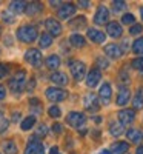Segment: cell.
Segmentation results:
<instances>
[{
    "instance_id": "cell-1",
    "label": "cell",
    "mask_w": 143,
    "mask_h": 154,
    "mask_svg": "<svg viewBox=\"0 0 143 154\" xmlns=\"http://www.w3.org/2000/svg\"><path fill=\"white\" fill-rule=\"evenodd\" d=\"M37 35H38L37 29H35V26H32V25H23V26H20L17 29V38L23 43L34 42L37 38Z\"/></svg>"
},
{
    "instance_id": "cell-2",
    "label": "cell",
    "mask_w": 143,
    "mask_h": 154,
    "mask_svg": "<svg viewBox=\"0 0 143 154\" xmlns=\"http://www.w3.org/2000/svg\"><path fill=\"white\" fill-rule=\"evenodd\" d=\"M68 66L71 69V74L75 80H82L85 79V72H86V66L85 63L80 60H69L68 62Z\"/></svg>"
},
{
    "instance_id": "cell-3",
    "label": "cell",
    "mask_w": 143,
    "mask_h": 154,
    "mask_svg": "<svg viewBox=\"0 0 143 154\" xmlns=\"http://www.w3.org/2000/svg\"><path fill=\"white\" fill-rule=\"evenodd\" d=\"M25 80H26V72H25L23 69H20V71L9 80L11 91H14L16 94H17V93H22V89H23V86H25Z\"/></svg>"
},
{
    "instance_id": "cell-4",
    "label": "cell",
    "mask_w": 143,
    "mask_h": 154,
    "mask_svg": "<svg viewBox=\"0 0 143 154\" xmlns=\"http://www.w3.org/2000/svg\"><path fill=\"white\" fill-rule=\"evenodd\" d=\"M25 154H45V146L37 137H31L25 148Z\"/></svg>"
},
{
    "instance_id": "cell-5",
    "label": "cell",
    "mask_w": 143,
    "mask_h": 154,
    "mask_svg": "<svg viewBox=\"0 0 143 154\" xmlns=\"http://www.w3.org/2000/svg\"><path fill=\"white\" fill-rule=\"evenodd\" d=\"M46 97L51 100V102H62L68 97V93L62 88H57V86H51L46 89Z\"/></svg>"
},
{
    "instance_id": "cell-6",
    "label": "cell",
    "mask_w": 143,
    "mask_h": 154,
    "mask_svg": "<svg viewBox=\"0 0 143 154\" xmlns=\"http://www.w3.org/2000/svg\"><path fill=\"white\" fill-rule=\"evenodd\" d=\"M83 106H85V109H88V111H91V112L99 111L100 102H99L97 96H96L94 93H88V94L83 97Z\"/></svg>"
},
{
    "instance_id": "cell-7",
    "label": "cell",
    "mask_w": 143,
    "mask_h": 154,
    "mask_svg": "<svg viewBox=\"0 0 143 154\" xmlns=\"http://www.w3.org/2000/svg\"><path fill=\"white\" fill-rule=\"evenodd\" d=\"M66 122H68V125H71L72 128H80V126L85 125L86 117H85V114H82V112L72 111V112H69V114L66 116Z\"/></svg>"
},
{
    "instance_id": "cell-8",
    "label": "cell",
    "mask_w": 143,
    "mask_h": 154,
    "mask_svg": "<svg viewBox=\"0 0 143 154\" xmlns=\"http://www.w3.org/2000/svg\"><path fill=\"white\" fill-rule=\"evenodd\" d=\"M25 59H26V62L31 63L32 66H40L42 65V53L35 48L28 49L26 54H25Z\"/></svg>"
},
{
    "instance_id": "cell-9",
    "label": "cell",
    "mask_w": 143,
    "mask_h": 154,
    "mask_svg": "<svg viewBox=\"0 0 143 154\" xmlns=\"http://www.w3.org/2000/svg\"><path fill=\"white\" fill-rule=\"evenodd\" d=\"M109 20V11L106 6L100 5L96 11V16H94V23L96 25H106Z\"/></svg>"
},
{
    "instance_id": "cell-10",
    "label": "cell",
    "mask_w": 143,
    "mask_h": 154,
    "mask_svg": "<svg viewBox=\"0 0 143 154\" xmlns=\"http://www.w3.org/2000/svg\"><path fill=\"white\" fill-rule=\"evenodd\" d=\"M74 12H75V6H74L72 3H65V5H62V6L59 8L57 17L62 19V20H66V19H69L71 16H74Z\"/></svg>"
},
{
    "instance_id": "cell-11",
    "label": "cell",
    "mask_w": 143,
    "mask_h": 154,
    "mask_svg": "<svg viewBox=\"0 0 143 154\" xmlns=\"http://www.w3.org/2000/svg\"><path fill=\"white\" fill-rule=\"evenodd\" d=\"M129 99H131V91H129V88L128 86H120L119 88V94H117V105L119 106H125L128 102H129Z\"/></svg>"
},
{
    "instance_id": "cell-12",
    "label": "cell",
    "mask_w": 143,
    "mask_h": 154,
    "mask_svg": "<svg viewBox=\"0 0 143 154\" xmlns=\"http://www.w3.org/2000/svg\"><path fill=\"white\" fill-rule=\"evenodd\" d=\"M99 96H100V102L103 105H108L109 102H111V96H112V89H111V85L106 82V83H103L102 88H100V91H99Z\"/></svg>"
},
{
    "instance_id": "cell-13",
    "label": "cell",
    "mask_w": 143,
    "mask_h": 154,
    "mask_svg": "<svg viewBox=\"0 0 143 154\" xmlns=\"http://www.w3.org/2000/svg\"><path fill=\"white\" fill-rule=\"evenodd\" d=\"M45 26L48 29V34H51V35H60L62 34V25L56 19H46Z\"/></svg>"
},
{
    "instance_id": "cell-14",
    "label": "cell",
    "mask_w": 143,
    "mask_h": 154,
    "mask_svg": "<svg viewBox=\"0 0 143 154\" xmlns=\"http://www.w3.org/2000/svg\"><path fill=\"white\" fill-rule=\"evenodd\" d=\"M100 79H102L100 69H99V68H93V69L88 72V75H86V85H88L89 88H94V86L100 82Z\"/></svg>"
},
{
    "instance_id": "cell-15",
    "label": "cell",
    "mask_w": 143,
    "mask_h": 154,
    "mask_svg": "<svg viewBox=\"0 0 143 154\" xmlns=\"http://www.w3.org/2000/svg\"><path fill=\"white\" fill-rule=\"evenodd\" d=\"M119 120H120V123L123 125V126H126V125H129L134 119H135V111L134 109H122V111H119Z\"/></svg>"
},
{
    "instance_id": "cell-16",
    "label": "cell",
    "mask_w": 143,
    "mask_h": 154,
    "mask_svg": "<svg viewBox=\"0 0 143 154\" xmlns=\"http://www.w3.org/2000/svg\"><path fill=\"white\" fill-rule=\"evenodd\" d=\"M103 51H105V54H106L108 57H111V59H119V57H122V54H123L122 48H120L119 45H115V43L106 45Z\"/></svg>"
},
{
    "instance_id": "cell-17",
    "label": "cell",
    "mask_w": 143,
    "mask_h": 154,
    "mask_svg": "<svg viewBox=\"0 0 143 154\" xmlns=\"http://www.w3.org/2000/svg\"><path fill=\"white\" fill-rule=\"evenodd\" d=\"M106 32H108L111 37H114V38H119V37L122 35L123 29H122V26L119 25V22H109V23L106 25Z\"/></svg>"
},
{
    "instance_id": "cell-18",
    "label": "cell",
    "mask_w": 143,
    "mask_h": 154,
    "mask_svg": "<svg viewBox=\"0 0 143 154\" xmlns=\"http://www.w3.org/2000/svg\"><path fill=\"white\" fill-rule=\"evenodd\" d=\"M49 79L53 80L56 85H59V86H65V85H68V75L65 74V72H59V71H56V72L51 74Z\"/></svg>"
},
{
    "instance_id": "cell-19",
    "label": "cell",
    "mask_w": 143,
    "mask_h": 154,
    "mask_svg": "<svg viewBox=\"0 0 143 154\" xmlns=\"http://www.w3.org/2000/svg\"><path fill=\"white\" fill-rule=\"evenodd\" d=\"M126 137H128V140H131L132 143H140L143 140V133L140 130H137V128H131V130H128Z\"/></svg>"
},
{
    "instance_id": "cell-20",
    "label": "cell",
    "mask_w": 143,
    "mask_h": 154,
    "mask_svg": "<svg viewBox=\"0 0 143 154\" xmlns=\"http://www.w3.org/2000/svg\"><path fill=\"white\" fill-rule=\"evenodd\" d=\"M88 37L94 43H102V42H105V38H106V35L99 29H88Z\"/></svg>"
},
{
    "instance_id": "cell-21",
    "label": "cell",
    "mask_w": 143,
    "mask_h": 154,
    "mask_svg": "<svg viewBox=\"0 0 143 154\" xmlns=\"http://www.w3.org/2000/svg\"><path fill=\"white\" fill-rule=\"evenodd\" d=\"M128 149H129V143H126V142H115V143H112V146H111V152L112 154H125V152H128Z\"/></svg>"
},
{
    "instance_id": "cell-22",
    "label": "cell",
    "mask_w": 143,
    "mask_h": 154,
    "mask_svg": "<svg viewBox=\"0 0 143 154\" xmlns=\"http://www.w3.org/2000/svg\"><path fill=\"white\" fill-rule=\"evenodd\" d=\"M43 9L42 3H38V2H32V3H28L26 5V9H25V12H26L28 16H37V14H40Z\"/></svg>"
},
{
    "instance_id": "cell-23",
    "label": "cell",
    "mask_w": 143,
    "mask_h": 154,
    "mask_svg": "<svg viewBox=\"0 0 143 154\" xmlns=\"http://www.w3.org/2000/svg\"><path fill=\"white\" fill-rule=\"evenodd\" d=\"M38 45H40V48H49L53 45V35L48 34V32H43L38 37Z\"/></svg>"
},
{
    "instance_id": "cell-24",
    "label": "cell",
    "mask_w": 143,
    "mask_h": 154,
    "mask_svg": "<svg viewBox=\"0 0 143 154\" xmlns=\"http://www.w3.org/2000/svg\"><path fill=\"white\" fill-rule=\"evenodd\" d=\"M69 43L75 48H82V46H85V37L80 34H72L69 37Z\"/></svg>"
},
{
    "instance_id": "cell-25",
    "label": "cell",
    "mask_w": 143,
    "mask_h": 154,
    "mask_svg": "<svg viewBox=\"0 0 143 154\" xmlns=\"http://www.w3.org/2000/svg\"><path fill=\"white\" fill-rule=\"evenodd\" d=\"M59 66H60V57H59V56L53 54V56H49V57L46 59V68H49V69H57Z\"/></svg>"
},
{
    "instance_id": "cell-26",
    "label": "cell",
    "mask_w": 143,
    "mask_h": 154,
    "mask_svg": "<svg viewBox=\"0 0 143 154\" xmlns=\"http://www.w3.org/2000/svg\"><path fill=\"white\" fill-rule=\"evenodd\" d=\"M26 2H11L9 3V9L17 12V14H20V12H23L25 9H26Z\"/></svg>"
},
{
    "instance_id": "cell-27",
    "label": "cell",
    "mask_w": 143,
    "mask_h": 154,
    "mask_svg": "<svg viewBox=\"0 0 143 154\" xmlns=\"http://www.w3.org/2000/svg\"><path fill=\"white\" fill-rule=\"evenodd\" d=\"M85 25H86V19H85L83 16H80V17H77V19H74V20L69 22V26H71L72 29H79V28L85 26Z\"/></svg>"
},
{
    "instance_id": "cell-28",
    "label": "cell",
    "mask_w": 143,
    "mask_h": 154,
    "mask_svg": "<svg viewBox=\"0 0 143 154\" xmlns=\"http://www.w3.org/2000/svg\"><path fill=\"white\" fill-rule=\"evenodd\" d=\"M109 133L114 136V137H119L123 134V125L122 123H111L109 126Z\"/></svg>"
},
{
    "instance_id": "cell-29",
    "label": "cell",
    "mask_w": 143,
    "mask_h": 154,
    "mask_svg": "<svg viewBox=\"0 0 143 154\" xmlns=\"http://www.w3.org/2000/svg\"><path fill=\"white\" fill-rule=\"evenodd\" d=\"M3 151L5 154H17V146L12 140H6L3 143Z\"/></svg>"
},
{
    "instance_id": "cell-30",
    "label": "cell",
    "mask_w": 143,
    "mask_h": 154,
    "mask_svg": "<svg viewBox=\"0 0 143 154\" xmlns=\"http://www.w3.org/2000/svg\"><path fill=\"white\" fill-rule=\"evenodd\" d=\"M34 123H35V117L34 116H29V117H26L23 122H22V130L23 131H28V130H31V128L34 126Z\"/></svg>"
},
{
    "instance_id": "cell-31",
    "label": "cell",
    "mask_w": 143,
    "mask_h": 154,
    "mask_svg": "<svg viewBox=\"0 0 143 154\" xmlns=\"http://www.w3.org/2000/svg\"><path fill=\"white\" fill-rule=\"evenodd\" d=\"M132 51H134L135 54H143V37L137 38V40L134 42V45H132Z\"/></svg>"
},
{
    "instance_id": "cell-32",
    "label": "cell",
    "mask_w": 143,
    "mask_h": 154,
    "mask_svg": "<svg viewBox=\"0 0 143 154\" xmlns=\"http://www.w3.org/2000/svg\"><path fill=\"white\" fill-rule=\"evenodd\" d=\"M131 66H132L134 69L143 72V57H137V59H134V60L131 62Z\"/></svg>"
},
{
    "instance_id": "cell-33",
    "label": "cell",
    "mask_w": 143,
    "mask_h": 154,
    "mask_svg": "<svg viewBox=\"0 0 143 154\" xmlns=\"http://www.w3.org/2000/svg\"><path fill=\"white\" fill-rule=\"evenodd\" d=\"M8 125H9V120L5 117L3 112H0V133H5L8 130Z\"/></svg>"
},
{
    "instance_id": "cell-34",
    "label": "cell",
    "mask_w": 143,
    "mask_h": 154,
    "mask_svg": "<svg viewBox=\"0 0 143 154\" xmlns=\"http://www.w3.org/2000/svg\"><path fill=\"white\" fill-rule=\"evenodd\" d=\"M48 114L51 116V117H54V119H59L60 116H62V111H60L59 106H51V108L48 109Z\"/></svg>"
},
{
    "instance_id": "cell-35",
    "label": "cell",
    "mask_w": 143,
    "mask_h": 154,
    "mask_svg": "<svg viewBox=\"0 0 143 154\" xmlns=\"http://www.w3.org/2000/svg\"><path fill=\"white\" fill-rule=\"evenodd\" d=\"M132 106H134V111L135 109H141L143 108V99L137 94L135 97H134V100H132Z\"/></svg>"
},
{
    "instance_id": "cell-36",
    "label": "cell",
    "mask_w": 143,
    "mask_h": 154,
    "mask_svg": "<svg viewBox=\"0 0 143 154\" xmlns=\"http://www.w3.org/2000/svg\"><path fill=\"white\" fill-rule=\"evenodd\" d=\"M96 63H97V66H99V69H100V68H102V69H106V68L109 66V63H108V60H106L105 57H97Z\"/></svg>"
},
{
    "instance_id": "cell-37",
    "label": "cell",
    "mask_w": 143,
    "mask_h": 154,
    "mask_svg": "<svg viewBox=\"0 0 143 154\" xmlns=\"http://www.w3.org/2000/svg\"><path fill=\"white\" fill-rule=\"evenodd\" d=\"M112 8H114V11L115 12H120V11H123L125 8H126V3L125 2H112Z\"/></svg>"
},
{
    "instance_id": "cell-38",
    "label": "cell",
    "mask_w": 143,
    "mask_h": 154,
    "mask_svg": "<svg viewBox=\"0 0 143 154\" xmlns=\"http://www.w3.org/2000/svg\"><path fill=\"white\" fill-rule=\"evenodd\" d=\"M141 31H143L141 25H132V26L129 28V34H131V35H137V34H140Z\"/></svg>"
},
{
    "instance_id": "cell-39",
    "label": "cell",
    "mask_w": 143,
    "mask_h": 154,
    "mask_svg": "<svg viewBox=\"0 0 143 154\" xmlns=\"http://www.w3.org/2000/svg\"><path fill=\"white\" fill-rule=\"evenodd\" d=\"M122 22H123L125 25H132V23L135 22V17H134L132 14H125V16L122 17Z\"/></svg>"
},
{
    "instance_id": "cell-40",
    "label": "cell",
    "mask_w": 143,
    "mask_h": 154,
    "mask_svg": "<svg viewBox=\"0 0 143 154\" xmlns=\"http://www.w3.org/2000/svg\"><path fill=\"white\" fill-rule=\"evenodd\" d=\"M46 133H48V128H46V125H40L38 126V130H37V133H35V137H43V136H46Z\"/></svg>"
},
{
    "instance_id": "cell-41",
    "label": "cell",
    "mask_w": 143,
    "mask_h": 154,
    "mask_svg": "<svg viewBox=\"0 0 143 154\" xmlns=\"http://www.w3.org/2000/svg\"><path fill=\"white\" fill-rule=\"evenodd\" d=\"M2 19H3V22H6V23H12V22H14V17H12V14H9L8 11H3V12H2Z\"/></svg>"
},
{
    "instance_id": "cell-42",
    "label": "cell",
    "mask_w": 143,
    "mask_h": 154,
    "mask_svg": "<svg viewBox=\"0 0 143 154\" xmlns=\"http://www.w3.org/2000/svg\"><path fill=\"white\" fill-rule=\"evenodd\" d=\"M6 74H8V66L5 63H0V79H3Z\"/></svg>"
},
{
    "instance_id": "cell-43",
    "label": "cell",
    "mask_w": 143,
    "mask_h": 154,
    "mask_svg": "<svg viewBox=\"0 0 143 154\" xmlns=\"http://www.w3.org/2000/svg\"><path fill=\"white\" fill-rule=\"evenodd\" d=\"M53 131H54L56 134H60V133H62V125H60V123H54V125H53Z\"/></svg>"
},
{
    "instance_id": "cell-44",
    "label": "cell",
    "mask_w": 143,
    "mask_h": 154,
    "mask_svg": "<svg viewBox=\"0 0 143 154\" xmlns=\"http://www.w3.org/2000/svg\"><path fill=\"white\" fill-rule=\"evenodd\" d=\"M5 96H6V89H5L3 85H0V100L5 99Z\"/></svg>"
},
{
    "instance_id": "cell-45",
    "label": "cell",
    "mask_w": 143,
    "mask_h": 154,
    "mask_svg": "<svg viewBox=\"0 0 143 154\" xmlns=\"http://www.w3.org/2000/svg\"><path fill=\"white\" fill-rule=\"evenodd\" d=\"M49 154H60V151H59L57 146H53V148H51V151H49Z\"/></svg>"
},
{
    "instance_id": "cell-46",
    "label": "cell",
    "mask_w": 143,
    "mask_h": 154,
    "mask_svg": "<svg viewBox=\"0 0 143 154\" xmlns=\"http://www.w3.org/2000/svg\"><path fill=\"white\" fill-rule=\"evenodd\" d=\"M34 86H35V80H34V79H32V80H31V82H29V83H28V89H29V91H31V89H32V88H34Z\"/></svg>"
},
{
    "instance_id": "cell-47",
    "label": "cell",
    "mask_w": 143,
    "mask_h": 154,
    "mask_svg": "<svg viewBox=\"0 0 143 154\" xmlns=\"http://www.w3.org/2000/svg\"><path fill=\"white\" fill-rule=\"evenodd\" d=\"M79 5L83 6V8H88V6H89V2H79Z\"/></svg>"
},
{
    "instance_id": "cell-48",
    "label": "cell",
    "mask_w": 143,
    "mask_h": 154,
    "mask_svg": "<svg viewBox=\"0 0 143 154\" xmlns=\"http://www.w3.org/2000/svg\"><path fill=\"white\" fill-rule=\"evenodd\" d=\"M135 154H143V145H140V146L137 148V151H135Z\"/></svg>"
},
{
    "instance_id": "cell-49",
    "label": "cell",
    "mask_w": 143,
    "mask_h": 154,
    "mask_svg": "<svg viewBox=\"0 0 143 154\" xmlns=\"http://www.w3.org/2000/svg\"><path fill=\"white\" fill-rule=\"evenodd\" d=\"M137 94H138V96L143 99V88H140V89H138V93H137Z\"/></svg>"
},
{
    "instance_id": "cell-50",
    "label": "cell",
    "mask_w": 143,
    "mask_h": 154,
    "mask_svg": "<svg viewBox=\"0 0 143 154\" xmlns=\"http://www.w3.org/2000/svg\"><path fill=\"white\" fill-rule=\"evenodd\" d=\"M100 154H112V152H111V151H106V149H103Z\"/></svg>"
},
{
    "instance_id": "cell-51",
    "label": "cell",
    "mask_w": 143,
    "mask_h": 154,
    "mask_svg": "<svg viewBox=\"0 0 143 154\" xmlns=\"http://www.w3.org/2000/svg\"><path fill=\"white\" fill-rule=\"evenodd\" d=\"M19 116H20L19 112H16V114H14V120H19Z\"/></svg>"
},
{
    "instance_id": "cell-52",
    "label": "cell",
    "mask_w": 143,
    "mask_h": 154,
    "mask_svg": "<svg viewBox=\"0 0 143 154\" xmlns=\"http://www.w3.org/2000/svg\"><path fill=\"white\" fill-rule=\"evenodd\" d=\"M140 16H141V19H143V8L140 9Z\"/></svg>"
},
{
    "instance_id": "cell-53",
    "label": "cell",
    "mask_w": 143,
    "mask_h": 154,
    "mask_svg": "<svg viewBox=\"0 0 143 154\" xmlns=\"http://www.w3.org/2000/svg\"><path fill=\"white\" fill-rule=\"evenodd\" d=\"M0 32H2V28H0Z\"/></svg>"
}]
</instances>
